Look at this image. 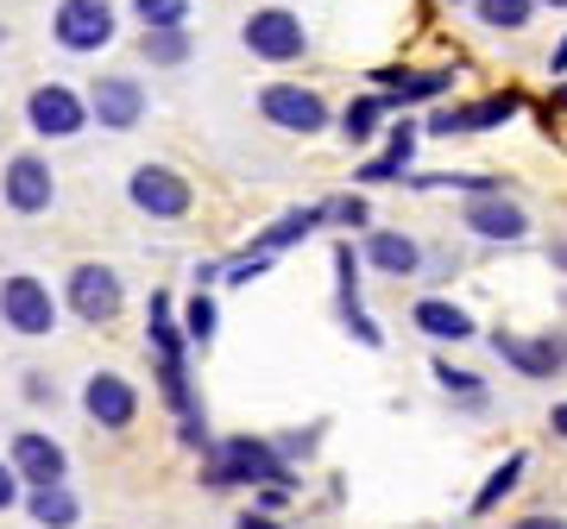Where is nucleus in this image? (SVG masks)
<instances>
[{"label":"nucleus","mask_w":567,"mask_h":529,"mask_svg":"<svg viewBox=\"0 0 567 529\" xmlns=\"http://www.w3.org/2000/svg\"><path fill=\"white\" fill-rule=\"evenodd\" d=\"M379 121H385V95H353V102L341 107V133L353 145L379 139Z\"/></svg>","instance_id":"obj_26"},{"label":"nucleus","mask_w":567,"mask_h":529,"mask_svg":"<svg viewBox=\"0 0 567 529\" xmlns=\"http://www.w3.org/2000/svg\"><path fill=\"white\" fill-rule=\"evenodd\" d=\"M511 529H567V517H548V510H536V517H517Z\"/></svg>","instance_id":"obj_35"},{"label":"nucleus","mask_w":567,"mask_h":529,"mask_svg":"<svg viewBox=\"0 0 567 529\" xmlns=\"http://www.w3.org/2000/svg\"><path fill=\"white\" fill-rule=\"evenodd\" d=\"M555 107H567V82L555 89V95H548V114H555Z\"/></svg>","instance_id":"obj_40"},{"label":"nucleus","mask_w":567,"mask_h":529,"mask_svg":"<svg viewBox=\"0 0 567 529\" xmlns=\"http://www.w3.org/2000/svg\"><path fill=\"white\" fill-rule=\"evenodd\" d=\"M25 397H32V404H51V397H58V391L44 385V372H25Z\"/></svg>","instance_id":"obj_34"},{"label":"nucleus","mask_w":567,"mask_h":529,"mask_svg":"<svg viewBox=\"0 0 567 529\" xmlns=\"http://www.w3.org/2000/svg\"><path fill=\"white\" fill-rule=\"evenodd\" d=\"M7 460L20 473V486H58V479H70V454H63V442H51L44 428H20L13 448H7Z\"/></svg>","instance_id":"obj_11"},{"label":"nucleus","mask_w":567,"mask_h":529,"mask_svg":"<svg viewBox=\"0 0 567 529\" xmlns=\"http://www.w3.org/2000/svg\"><path fill=\"white\" fill-rule=\"evenodd\" d=\"M511 114H524V95H517V89H498V95H486V102L435 107V114H429V133H435V139H466V133H492V126H505Z\"/></svg>","instance_id":"obj_9"},{"label":"nucleus","mask_w":567,"mask_h":529,"mask_svg":"<svg viewBox=\"0 0 567 529\" xmlns=\"http://www.w3.org/2000/svg\"><path fill=\"white\" fill-rule=\"evenodd\" d=\"M548 259H555V271H567V240H555V246H548Z\"/></svg>","instance_id":"obj_39"},{"label":"nucleus","mask_w":567,"mask_h":529,"mask_svg":"<svg viewBox=\"0 0 567 529\" xmlns=\"http://www.w3.org/2000/svg\"><path fill=\"white\" fill-rule=\"evenodd\" d=\"M473 13H480V25H492V32H524L529 13H536V0H473Z\"/></svg>","instance_id":"obj_28"},{"label":"nucleus","mask_w":567,"mask_h":529,"mask_svg":"<svg viewBox=\"0 0 567 529\" xmlns=\"http://www.w3.org/2000/svg\"><path fill=\"white\" fill-rule=\"evenodd\" d=\"M177 322H183V341H189V346H208V341H215V322H221V309H215V297L196 284V297L183 303Z\"/></svg>","instance_id":"obj_27"},{"label":"nucleus","mask_w":567,"mask_h":529,"mask_svg":"<svg viewBox=\"0 0 567 529\" xmlns=\"http://www.w3.org/2000/svg\"><path fill=\"white\" fill-rule=\"evenodd\" d=\"M189 51H196L189 25H164V32H145L140 39V58L152 63V70H177V63H189Z\"/></svg>","instance_id":"obj_24"},{"label":"nucleus","mask_w":567,"mask_h":529,"mask_svg":"<svg viewBox=\"0 0 567 529\" xmlns=\"http://www.w3.org/2000/svg\"><path fill=\"white\" fill-rule=\"evenodd\" d=\"M322 221L365 227V221H372V208H365V196H334V203H322Z\"/></svg>","instance_id":"obj_31"},{"label":"nucleus","mask_w":567,"mask_h":529,"mask_svg":"<svg viewBox=\"0 0 567 529\" xmlns=\"http://www.w3.org/2000/svg\"><path fill=\"white\" fill-rule=\"evenodd\" d=\"M259 491V510H284V498H290V486H252Z\"/></svg>","instance_id":"obj_36"},{"label":"nucleus","mask_w":567,"mask_h":529,"mask_svg":"<svg viewBox=\"0 0 567 529\" xmlns=\"http://www.w3.org/2000/svg\"><path fill=\"white\" fill-rule=\"evenodd\" d=\"M0 322L13 328L20 341H44V334H58V297H51V284L32 278V271L0 278Z\"/></svg>","instance_id":"obj_2"},{"label":"nucleus","mask_w":567,"mask_h":529,"mask_svg":"<svg viewBox=\"0 0 567 529\" xmlns=\"http://www.w3.org/2000/svg\"><path fill=\"white\" fill-rule=\"evenodd\" d=\"M240 44L265 63H297L309 51V32H303V20H297L290 7H259V13H246Z\"/></svg>","instance_id":"obj_7"},{"label":"nucleus","mask_w":567,"mask_h":529,"mask_svg":"<svg viewBox=\"0 0 567 529\" xmlns=\"http://www.w3.org/2000/svg\"><path fill=\"white\" fill-rule=\"evenodd\" d=\"M145 341H152L158 360H183V353H189L177 309H171V290H152V303H145Z\"/></svg>","instance_id":"obj_22"},{"label":"nucleus","mask_w":567,"mask_h":529,"mask_svg":"<svg viewBox=\"0 0 567 529\" xmlns=\"http://www.w3.org/2000/svg\"><path fill=\"white\" fill-rule=\"evenodd\" d=\"M410 322L423 328L429 341H473V334H480L473 315H466L461 303H442V297H423V303L410 309Z\"/></svg>","instance_id":"obj_21"},{"label":"nucleus","mask_w":567,"mask_h":529,"mask_svg":"<svg viewBox=\"0 0 567 529\" xmlns=\"http://www.w3.org/2000/svg\"><path fill=\"white\" fill-rule=\"evenodd\" d=\"M203 486L208 491H227V486H297V473H290V460L278 454V442H259V435H227V442L208 448Z\"/></svg>","instance_id":"obj_1"},{"label":"nucleus","mask_w":567,"mask_h":529,"mask_svg":"<svg viewBox=\"0 0 567 529\" xmlns=\"http://www.w3.org/2000/svg\"><path fill=\"white\" fill-rule=\"evenodd\" d=\"M89 121L107 133H133L145 121V89L133 76H102L89 82Z\"/></svg>","instance_id":"obj_12"},{"label":"nucleus","mask_w":567,"mask_h":529,"mask_svg":"<svg viewBox=\"0 0 567 529\" xmlns=\"http://www.w3.org/2000/svg\"><path fill=\"white\" fill-rule=\"evenodd\" d=\"M360 252H365V264H379L385 278H416V264H423V246L410 240V234H391V227H372Z\"/></svg>","instance_id":"obj_18"},{"label":"nucleus","mask_w":567,"mask_h":529,"mask_svg":"<svg viewBox=\"0 0 567 529\" xmlns=\"http://www.w3.org/2000/svg\"><path fill=\"white\" fill-rule=\"evenodd\" d=\"M524 467H529V454H505V467H492V479L473 491V517H492V510L505 505L511 491H517V479H524Z\"/></svg>","instance_id":"obj_25"},{"label":"nucleus","mask_w":567,"mask_h":529,"mask_svg":"<svg viewBox=\"0 0 567 529\" xmlns=\"http://www.w3.org/2000/svg\"><path fill=\"white\" fill-rule=\"evenodd\" d=\"M379 89H385V107H416V102L447 95L454 89V70H385Z\"/></svg>","instance_id":"obj_17"},{"label":"nucleus","mask_w":567,"mask_h":529,"mask_svg":"<svg viewBox=\"0 0 567 529\" xmlns=\"http://www.w3.org/2000/svg\"><path fill=\"white\" fill-rule=\"evenodd\" d=\"M543 7H567V0H543Z\"/></svg>","instance_id":"obj_41"},{"label":"nucleus","mask_w":567,"mask_h":529,"mask_svg":"<svg viewBox=\"0 0 567 529\" xmlns=\"http://www.w3.org/2000/svg\"><path fill=\"white\" fill-rule=\"evenodd\" d=\"M0 44H7V32H0Z\"/></svg>","instance_id":"obj_42"},{"label":"nucleus","mask_w":567,"mask_h":529,"mask_svg":"<svg viewBox=\"0 0 567 529\" xmlns=\"http://www.w3.org/2000/svg\"><path fill=\"white\" fill-rule=\"evenodd\" d=\"M82 409H89V423H102V428H133L140 423V391L126 385L121 372H95L89 385H82Z\"/></svg>","instance_id":"obj_13"},{"label":"nucleus","mask_w":567,"mask_h":529,"mask_svg":"<svg viewBox=\"0 0 567 529\" xmlns=\"http://www.w3.org/2000/svg\"><path fill=\"white\" fill-rule=\"evenodd\" d=\"M126 203L140 208V215H152V221H183V215L196 208V189H189V177L171 170V164H140V170L126 177Z\"/></svg>","instance_id":"obj_4"},{"label":"nucleus","mask_w":567,"mask_h":529,"mask_svg":"<svg viewBox=\"0 0 567 529\" xmlns=\"http://www.w3.org/2000/svg\"><path fill=\"white\" fill-rule=\"evenodd\" d=\"M259 114L278 126V133H297V139H316V133L328 126V102L316 95V89H303V82H265Z\"/></svg>","instance_id":"obj_8"},{"label":"nucleus","mask_w":567,"mask_h":529,"mask_svg":"<svg viewBox=\"0 0 567 529\" xmlns=\"http://www.w3.org/2000/svg\"><path fill=\"white\" fill-rule=\"evenodd\" d=\"M20 505H25V517H32L39 529H76L82 523V498L63 486V479L58 486H25Z\"/></svg>","instance_id":"obj_19"},{"label":"nucleus","mask_w":567,"mask_h":529,"mask_svg":"<svg viewBox=\"0 0 567 529\" xmlns=\"http://www.w3.org/2000/svg\"><path fill=\"white\" fill-rule=\"evenodd\" d=\"M548 70H555V76H567V39L555 44V58H548Z\"/></svg>","instance_id":"obj_38"},{"label":"nucleus","mask_w":567,"mask_h":529,"mask_svg":"<svg viewBox=\"0 0 567 529\" xmlns=\"http://www.w3.org/2000/svg\"><path fill=\"white\" fill-rule=\"evenodd\" d=\"M114 7L107 0H58L51 13V39L70 51V58H89V51H107L114 44Z\"/></svg>","instance_id":"obj_5"},{"label":"nucleus","mask_w":567,"mask_h":529,"mask_svg":"<svg viewBox=\"0 0 567 529\" xmlns=\"http://www.w3.org/2000/svg\"><path fill=\"white\" fill-rule=\"evenodd\" d=\"M548 428H555V435H561V442H567V397H561V404H555V409H548Z\"/></svg>","instance_id":"obj_37"},{"label":"nucleus","mask_w":567,"mask_h":529,"mask_svg":"<svg viewBox=\"0 0 567 529\" xmlns=\"http://www.w3.org/2000/svg\"><path fill=\"white\" fill-rule=\"evenodd\" d=\"M0 196L13 215H44V208L58 203V177H51V164L39 152H20V158H7L0 170Z\"/></svg>","instance_id":"obj_10"},{"label":"nucleus","mask_w":567,"mask_h":529,"mask_svg":"<svg viewBox=\"0 0 567 529\" xmlns=\"http://www.w3.org/2000/svg\"><path fill=\"white\" fill-rule=\"evenodd\" d=\"M234 529H284V523L271 517V510H259V505H252V510H240V523H234Z\"/></svg>","instance_id":"obj_33"},{"label":"nucleus","mask_w":567,"mask_h":529,"mask_svg":"<svg viewBox=\"0 0 567 529\" xmlns=\"http://www.w3.org/2000/svg\"><path fill=\"white\" fill-rule=\"evenodd\" d=\"M435 385H442L447 397H466V404H480V391H486L480 385V372H461L454 360H435Z\"/></svg>","instance_id":"obj_30"},{"label":"nucleus","mask_w":567,"mask_h":529,"mask_svg":"<svg viewBox=\"0 0 567 529\" xmlns=\"http://www.w3.org/2000/svg\"><path fill=\"white\" fill-rule=\"evenodd\" d=\"M25 498V486H20V473H13V460H0V510H13Z\"/></svg>","instance_id":"obj_32"},{"label":"nucleus","mask_w":567,"mask_h":529,"mask_svg":"<svg viewBox=\"0 0 567 529\" xmlns=\"http://www.w3.org/2000/svg\"><path fill=\"white\" fill-rule=\"evenodd\" d=\"M63 303H70V315L89 328H107L114 315H121L126 303V290L121 278H114V264H95V259H82L70 278H63Z\"/></svg>","instance_id":"obj_3"},{"label":"nucleus","mask_w":567,"mask_h":529,"mask_svg":"<svg viewBox=\"0 0 567 529\" xmlns=\"http://www.w3.org/2000/svg\"><path fill=\"white\" fill-rule=\"evenodd\" d=\"M334 290H341V322L353 328V341H360V346H385L379 322H372L365 303H360V259H353V240L334 246Z\"/></svg>","instance_id":"obj_15"},{"label":"nucleus","mask_w":567,"mask_h":529,"mask_svg":"<svg viewBox=\"0 0 567 529\" xmlns=\"http://www.w3.org/2000/svg\"><path fill=\"white\" fill-rule=\"evenodd\" d=\"M316 227H322V208H284L265 234H252V252H271V259H278V252H290V246H303Z\"/></svg>","instance_id":"obj_23"},{"label":"nucleus","mask_w":567,"mask_h":529,"mask_svg":"<svg viewBox=\"0 0 567 529\" xmlns=\"http://www.w3.org/2000/svg\"><path fill=\"white\" fill-rule=\"evenodd\" d=\"M466 227H473V234H480V240H524L529 234V215L517 203H511L505 189H486V196H466V215H461Z\"/></svg>","instance_id":"obj_14"},{"label":"nucleus","mask_w":567,"mask_h":529,"mask_svg":"<svg viewBox=\"0 0 567 529\" xmlns=\"http://www.w3.org/2000/svg\"><path fill=\"white\" fill-rule=\"evenodd\" d=\"M416 139H423V126H416V121H398V126L385 133V158L365 164L360 184H391V177H404L410 158H416Z\"/></svg>","instance_id":"obj_20"},{"label":"nucleus","mask_w":567,"mask_h":529,"mask_svg":"<svg viewBox=\"0 0 567 529\" xmlns=\"http://www.w3.org/2000/svg\"><path fill=\"white\" fill-rule=\"evenodd\" d=\"M189 7L196 0H133V20L145 32H164V25H189Z\"/></svg>","instance_id":"obj_29"},{"label":"nucleus","mask_w":567,"mask_h":529,"mask_svg":"<svg viewBox=\"0 0 567 529\" xmlns=\"http://www.w3.org/2000/svg\"><path fill=\"white\" fill-rule=\"evenodd\" d=\"M25 126L39 139H76L82 126H89V95L70 89V82H39L25 95Z\"/></svg>","instance_id":"obj_6"},{"label":"nucleus","mask_w":567,"mask_h":529,"mask_svg":"<svg viewBox=\"0 0 567 529\" xmlns=\"http://www.w3.org/2000/svg\"><path fill=\"white\" fill-rule=\"evenodd\" d=\"M492 353H498L505 366H517L524 378H555V372H561V360H567L555 341H529V334H505V328L492 334Z\"/></svg>","instance_id":"obj_16"}]
</instances>
